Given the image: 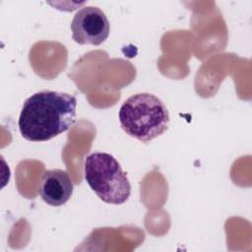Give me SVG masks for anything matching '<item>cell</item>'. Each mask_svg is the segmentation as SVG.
Here are the masks:
<instances>
[{
  "label": "cell",
  "instance_id": "4",
  "mask_svg": "<svg viewBox=\"0 0 252 252\" xmlns=\"http://www.w3.org/2000/svg\"><path fill=\"white\" fill-rule=\"evenodd\" d=\"M72 38L79 44L99 45L109 34V22L97 7L86 6L79 10L71 22Z\"/></svg>",
  "mask_w": 252,
  "mask_h": 252
},
{
  "label": "cell",
  "instance_id": "5",
  "mask_svg": "<svg viewBox=\"0 0 252 252\" xmlns=\"http://www.w3.org/2000/svg\"><path fill=\"white\" fill-rule=\"evenodd\" d=\"M73 182L67 171L59 168L48 169L43 172L39 180L38 194L49 206L64 205L72 196Z\"/></svg>",
  "mask_w": 252,
  "mask_h": 252
},
{
  "label": "cell",
  "instance_id": "2",
  "mask_svg": "<svg viewBox=\"0 0 252 252\" xmlns=\"http://www.w3.org/2000/svg\"><path fill=\"white\" fill-rule=\"evenodd\" d=\"M123 131L143 143H148L165 132L169 125V113L155 94L139 93L129 96L118 113Z\"/></svg>",
  "mask_w": 252,
  "mask_h": 252
},
{
  "label": "cell",
  "instance_id": "1",
  "mask_svg": "<svg viewBox=\"0 0 252 252\" xmlns=\"http://www.w3.org/2000/svg\"><path fill=\"white\" fill-rule=\"evenodd\" d=\"M77 98L44 90L28 97L20 113L21 135L31 142H45L69 130L76 121Z\"/></svg>",
  "mask_w": 252,
  "mask_h": 252
},
{
  "label": "cell",
  "instance_id": "3",
  "mask_svg": "<svg viewBox=\"0 0 252 252\" xmlns=\"http://www.w3.org/2000/svg\"><path fill=\"white\" fill-rule=\"evenodd\" d=\"M84 173L91 189L103 202L121 205L128 200L131 194L129 179L112 155L91 154L85 159Z\"/></svg>",
  "mask_w": 252,
  "mask_h": 252
}]
</instances>
